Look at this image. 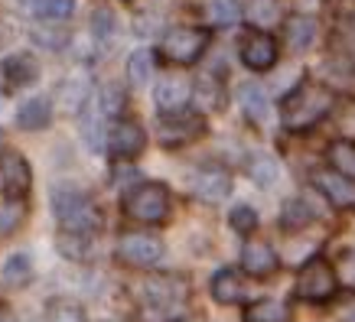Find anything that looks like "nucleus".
Wrapping results in <instances>:
<instances>
[{"label":"nucleus","instance_id":"obj_1","mask_svg":"<svg viewBox=\"0 0 355 322\" xmlns=\"http://www.w3.org/2000/svg\"><path fill=\"white\" fill-rule=\"evenodd\" d=\"M189 300V283L176 274H153L140 283V322H180Z\"/></svg>","mask_w":355,"mask_h":322},{"label":"nucleus","instance_id":"obj_2","mask_svg":"<svg viewBox=\"0 0 355 322\" xmlns=\"http://www.w3.org/2000/svg\"><path fill=\"white\" fill-rule=\"evenodd\" d=\"M329 107H333V91L310 82V78H303L300 85L291 88V95L284 98L280 120L291 130H306L313 124H320L329 114Z\"/></svg>","mask_w":355,"mask_h":322},{"label":"nucleus","instance_id":"obj_3","mask_svg":"<svg viewBox=\"0 0 355 322\" xmlns=\"http://www.w3.org/2000/svg\"><path fill=\"white\" fill-rule=\"evenodd\" d=\"M53 212L62 231L76 235H95L101 228V208L76 186H59L53 193Z\"/></svg>","mask_w":355,"mask_h":322},{"label":"nucleus","instance_id":"obj_4","mask_svg":"<svg viewBox=\"0 0 355 322\" xmlns=\"http://www.w3.org/2000/svg\"><path fill=\"white\" fill-rule=\"evenodd\" d=\"M121 212L137 225H163L170 218V189L163 183H137L124 189Z\"/></svg>","mask_w":355,"mask_h":322},{"label":"nucleus","instance_id":"obj_5","mask_svg":"<svg viewBox=\"0 0 355 322\" xmlns=\"http://www.w3.org/2000/svg\"><path fill=\"white\" fill-rule=\"evenodd\" d=\"M336 270L333 264L326 258H310L297 270V283H293V293H297V300L303 303H329L336 296Z\"/></svg>","mask_w":355,"mask_h":322},{"label":"nucleus","instance_id":"obj_6","mask_svg":"<svg viewBox=\"0 0 355 322\" xmlns=\"http://www.w3.org/2000/svg\"><path fill=\"white\" fill-rule=\"evenodd\" d=\"M121 264L128 267H137V270H147V267H157L166 254V247L157 235L150 231H128V235L118 238V247H114Z\"/></svg>","mask_w":355,"mask_h":322},{"label":"nucleus","instance_id":"obj_7","mask_svg":"<svg viewBox=\"0 0 355 322\" xmlns=\"http://www.w3.org/2000/svg\"><path fill=\"white\" fill-rule=\"evenodd\" d=\"M209 46V33L199 26H176L163 36V55L176 65H193Z\"/></svg>","mask_w":355,"mask_h":322},{"label":"nucleus","instance_id":"obj_8","mask_svg":"<svg viewBox=\"0 0 355 322\" xmlns=\"http://www.w3.org/2000/svg\"><path fill=\"white\" fill-rule=\"evenodd\" d=\"M0 186L7 199H26V193L33 189V170L26 156L13 147H3L0 150Z\"/></svg>","mask_w":355,"mask_h":322},{"label":"nucleus","instance_id":"obj_9","mask_svg":"<svg viewBox=\"0 0 355 322\" xmlns=\"http://www.w3.org/2000/svg\"><path fill=\"white\" fill-rule=\"evenodd\" d=\"M189 193L205 205H218L232 193V172L222 166H199L189 176Z\"/></svg>","mask_w":355,"mask_h":322},{"label":"nucleus","instance_id":"obj_10","mask_svg":"<svg viewBox=\"0 0 355 322\" xmlns=\"http://www.w3.org/2000/svg\"><path fill=\"white\" fill-rule=\"evenodd\" d=\"M202 130H205V118L196 114V111H186V107L166 111L160 120V140L166 147H173V143H189V140H196Z\"/></svg>","mask_w":355,"mask_h":322},{"label":"nucleus","instance_id":"obj_11","mask_svg":"<svg viewBox=\"0 0 355 322\" xmlns=\"http://www.w3.org/2000/svg\"><path fill=\"white\" fill-rule=\"evenodd\" d=\"M238 55H241V62H245L248 69L268 72V69H274V62H277V43H274V36H268V33L251 30L241 36Z\"/></svg>","mask_w":355,"mask_h":322},{"label":"nucleus","instance_id":"obj_12","mask_svg":"<svg viewBox=\"0 0 355 322\" xmlns=\"http://www.w3.org/2000/svg\"><path fill=\"white\" fill-rule=\"evenodd\" d=\"M105 140H108V150L114 160H134V156H140L144 147H147V134H144V127L134 124V120H118V124L105 134Z\"/></svg>","mask_w":355,"mask_h":322},{"label":"nucleus","instance_id":"obj_13","mask_svg":"<svg viewBox=\"0 0 355 322\" xmlns=\"http://www.w3.org/2000/svg\"><path fill=\"white\" fill-rule=\"evenodd\" d=\"M82 114V137H85V147L92 153H98L105 147V120H108V111L101 105V95H88L85 105L78 107Z\"/></svg>","mask_w":355,"mask_h":322},{"label":"nucleus","instance_id":"obj_14","mask_svg":"<svg viewBox=\"0 0 355 322\" xmlns=\"http://www.w3.org/2000/svg\"><path fill=\"white\" fill-rule=\"evenodd\" d=\"M310 179H313V186H316V193H323L336 208H355V183L352 179L339 176L336 170H316Z\"/></svg>","mask_w":355,"mask_h":322},{"label":"nucleus","instance_id":"obj_15","mask_svg":"<svg viewBox=\"0 0 355 322\" xmlns=\"http://www.w3.org/2000/svg\"><path fill=\"white\" fill-rule=\"evenodd\" d=\"M280 267V258L274 254V247L264 244V241H248L241 247V270H245L248 277H270V274H277Z\"/></svg>","mask_w":355,"mask_h":322},{"label":"nucleus","instance_id":"obj_16","mask_svg":"<svg viewBox=\"0 0 355 322\" xmlns=\"http://www.w3.org/2000/svg\"><path fill=\"white\" fill-rule=\"evenodd\" d=\"M209 293H212V300L222 303V306H238V303L248 300V287L235 267H218L216 274H212Z\"/></svg>","mask_w":355,"mask_h":322},{"label":"nucleus","instance_id":"obj_17","mask_svg":"<svg viewBox=\"0 0 355 322\" xmlns=\"http://www.w3.org/2000/svg\"><path fill=\"white\" fill-rule=\"evenodd\" d=\"M189 95H193L189 78L176 75V72L163 75L160 82H157V88H153V98H157V107H160V111H180V107L189 105Z\"/></svg>","mask_w":355,"mask_h":322},{"label":"nucleus","instance_id":"obj_18","mask_svg":"<svg viewBox=\"0 0 355 322\" xmlns=\"http://www.w3.org/2000/svg\"><path fill=\"white\" fill-rule=\"evenodd\" d=\"M3 85L10 88H26L33 85L36 78H40V65H36V59H33L30 53H13L3 59Z\"/></svg>","mask_w":355,"mask_h":322},{"label":"nucleus","instance_id":"obj_19","mask_svg":"<svg viewBox=\"0 0 355 322\" xmlns=\"http://www.w3.org/2000/svg\"><path fill=\"white\" fill-rule=\"evenodd\" d=\"M49 124H53V101L49 98H26L17 107V127L20 130H46Z\"/></svg>","mask_w":355,"mask_h":322},{"label":"nucleus","instance_id":"obj_20","mask_svg":"<svg viewBox=\"0 0 355 322\" xmlns=\"http://www.w3.org/2000/svg\"><path fill=\"white\" fill-rule=\"evenodd\" d=\"M284 36H287V46L293 53H306L316 43V20L306 13H293L291 20L284 23Z\"/></svg>","mask_w":355,"mask_h":322},{"label":"nucleus","instance_id":"obj_21","mask_svg":"<svg viewBox=\"0 0 355 322\" xmlns=\"http://www.w3.org/2000/svg\"><path fill=\"white\" fill-rule=\"evenodd\" d=\"M0 280H3L7 290H23V287H30L33 283V258L26 251L10 254V258L3 260V267H0Z\"/></svg>","mask_w":355,"mask_h":322},{"label":"nucleus","instance_id":"obj_22","mask_svg":"<svg viewBox=\"0 0 355 322\" xmlns=\"http://www.w3.org/2000/svg\"><path fill=\"white\" fill-rule=\"evenodd\" d=\"M241 322H293V310L284 300H254L245 306Z\"/></svg>","mask_w":355,"mask_h":322},{"label":"nucleus","instance_id":"obj_23","mask_svg":"<svg viewBox=\"0 0 355 322\" xmlns=\"http://www.w3.org/2000/svg\"><path fill=\"white\" fill-rule=\"evenodd\" d=\"M313 218H316V208L306 199H291V202H284V208H280L277 225L284 231H300V228L310 225Z\"/></svg>","mask_w":355,"mask_h":322},{"label":"nucleus","instance_id":"obj_24","mask_svg":"<svg viewBox=\"0 0 355 322\" xmlns=\"http://www.w3.org/2000/svg\"><path fill=\"white\" fill-rule=\"evenodd\" d=\"M326 160H329V170H336L339 176L352 179L355 183V143L352 140H333L329 150H326Z\"/></svg>","mask_w":355,"mask_h":322},{"label":"nucleus","instance_id":"obj_25","mask_svg":"<svg viewBox=\"0 0 355 322\" xmlns=\"http://www.w3.org/2000/svg\"><path fill=\"white\" fill-rule=\"evenodd\" d=\"M92 238L95 235H76V231H59L55 238V247H59V254L69 260H88L95 254V244H92Z\"/></svg>","mask_w":355,"mask_h":322},{"label":"nucleus","instance_id":"obj_26","mask_svg":"<svg viewBox=\"0 0 355 322\" xmlns=\"http://www.w3.org/2000/svg\"><path fill=\"white\" fill-rule=\"evenodd\" d=\"M26 3L33 17L46 23H62L76 13V0H26Z\"/></svg>","mask_w":355,"mask_h":322},{"label":"nucleus","instance_id":"obj_27","mask_svg":"<svg viewBox=\"0 0 355 322\" xmlns=\"http://www.w3.org/2000/svg\"><path fill=\"white\" fill-rule=\"evenodd\" d=\"M153 75V53L150 49H134L128 59V82L134 88H147Z\"/></svg>","mask_w":355,"mask_h":322},{"label":"nucleus","instance_id":"obj_28","mask_svg":"<svg viewBox=\"0 0 355 322\" xmlns=\"http://www.w3.org/2000/svg\"><path fill=\"white\" fill-rule=\"evenodd\" d=\"M238 105H241V111H245L251 120H264L268 118V95H264V88L261 85H245L241 91H238Z\"/></svg>","mask_w":355,"mask_h":322},{"label":"nucleus","instance_id":"obj_29","mask_svg":"<svg viewBox=\"0 0 355 322\" xmlns=\"http://www.w3.org/2000/svg\"><path fill=\"white\" fill-rule=\"evenodd\" d=\"M46 322H85V310L69 296H55L46 303Z\"/></svg>","mask_w":355,"mask_h":322},{"label":"nucleus","instance_id":"obj_30","mask_svg":"<svg viewBox=\"0 0 355 322\" xmlns=\"http://www.w3.org/2000/svg\"><path fill=\"white\" fill-rule=\"evenodd\" d=\"M23 215H26L23 199H3V202H0V238L13 235V231L23 225Z\"/></svg>","mask_w":355,"mask_h":322},{"label":"nucleus","instance_id":"obj_31","mask_svg":"<svg viewBox=\"0 0 355 322\" xmlns=\"http://www.w3.org/2000/svg\"><path fill=\"white\" fill-rule=\"evenodd\" d=\"M114 30H118V20H114V13L108 10V7H98L95 13H92V33H95L98 43L108 46L111 39H114Z\"/></svg>","mask_w":355,"mask_h":322},{"label":"nucleus","instance_id":"obj_32","mask_svg":"<svg viewBox=\"0 0 355 322\" xmlns=\"http://www.w3.org/2000/svg\"><path fill=\"white\" fill-rule=\"evenodd\" d=\"M228 225L235 228L238 235H254V228H258V212H254L251 205H235L232 215H228Z\"/></svg>","mask_w":355,"mask_h":322},{"label":"nucleus","instance_id":"obj_33","mask_svg":"<svg viewBox=\"0 0 355 322\" xmlns=\"http://www.w3.org/2000/svg\"><path fill=\"white\" fill-rule=\"evenodd\" d=\"M251 179L261 186H270L277 179V163L270 160L268 153H254L251 156Z\"/></svg>","mask_w":355,"mask_h":322},{"label":"nucleus","instance_id":"obj_34","mask_svg":"<svg viewBox=\"0 0 355 322\" xmlns=\"http://www.w3.org/2000/svg\"><path fill=\"white\" fill-rule=\"evenodd\" d=\"M333 270H336V283L355 290V247H349V251H343V254L336 258Z\"/></svg>","mask_w":355,"mask_h":322},{"label":"nucleus","instance_id":"obj_35","mask_svg":"<svg viewBox=\"0 0 355 322\" xmlns=\"http://www.w3.org/2000/svg\"><path fill=\"white\" fill-rule=\"evenodd\" d=\"M212 17L218 23H238L241 7H238V0H212Z\"/></svg>","mask_w":355,"mask_h":322},{"label":"nucleus","instance_id":"obj_36","mask_svg":"<svg viewBox=\"0 0 355 322\" xmlns=\"http://www.w3.org/2000/svg\"><path fill=\"white\" fill-rule=\"evenodd\" d=\"M277 7H280V0H254L251 3V17L258 23H274V20H280Z\"/></svg>","mask_w":355,"mask_h":322},{"label":"nucleus","instance_id":"obj_37","mask_svg":"<svg viewBox=\"0 0 355 322\" xmlns=\"http://www.w3.org/2000/svg\"><path fill=\"white\" fill-rule=\"evenodd\" d=\"M36 43H40V46H49V49H62V46H65V36H62V33H36Z\"/></svg>","mask_w":355,"mask_h":322},{"label":"nucleus","instance_id":"obj_38","mask_svg":"<svg viewBox=\"0 0 355 322\" xmlns=\"http://www.w3.org/2000/svg\"><path fill=\"white\" fill-rule=\"evenodd\" d=\"M339 17H343V23L355 33V0H339Z\"/></svg>","mask_w":355,"mask_h":322},{"label":"nucleus","instance_id":"obj_39","mask_svg":"<svg viewBox=\"0 0 355 322\" xmlns=\"http://www.w3.org/2000/svg\"><path fill=\"white\" fill-rule=\"evenodd\" d=\"M343 319H345V322H355V306H352V310H345V312H343Z\"/></svg>","mask_w":355,"mask_h":322},{"label":"nucleus","instance_id":"obj_40","mask_svg":"<svg viewBox=\"0 0 355 322\" xmlns=\"http://www.w3.org/2000/svg\"><path fill=\"white\" fill-rule=\"evenodd\" d=\"M105 322H111V319H105Z\"/></svg>","mask_w":355,"mask_h":322}]
</instances>
